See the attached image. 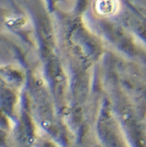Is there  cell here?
<instances>
[{"label": "cell", "instance_id": "cell-1", "mask_svg": "<svg viewBox=\"0 0 146 147\" xmlns=\"http://www.w3.org/2000/svg\"><path fill=\"white\" fill-rule=\"evenodd\" d=\"M97 9L101 14H113L118 9L116 0H98Z\"/></svg>", "mask_w": 146, "mask_h": 147}]
</instances>
